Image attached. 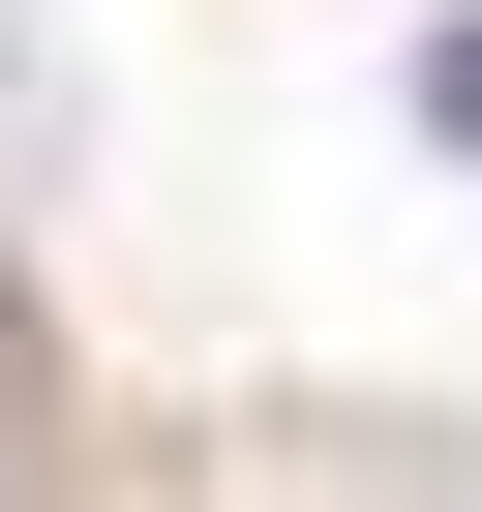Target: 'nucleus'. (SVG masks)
Here are the masks:
<instances>
[{"instance_id":"f257e3e1","label":"nucleus","mask_w":482,"mask_h":512,"mask_svg":"<svg viewBox=\"0 0 482 512\" xmlns=\"http://www.w3.org/2000/svg\"><path fill=\"white\" fill-rule=\"evenodd\" d=\"M422 121H452V151H482V31H422Z\"/></svg>"}]
</instances>
